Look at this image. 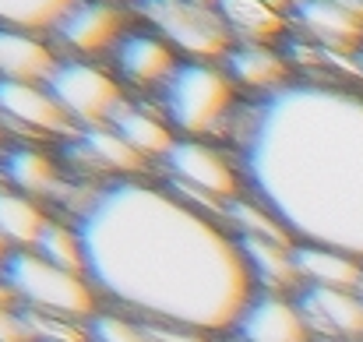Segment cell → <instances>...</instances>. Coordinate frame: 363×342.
Masks as SVG:
<instances>
[{"mask_svg": "<svg viewBox=\"0 0 363 342\" xmlns=\"http://www.w3.org/2000/svg\"><path fill=\"white\" fill-rule=\"evenodd\" d=\"M71 223L85 243V279L110 311L208 339L233 332L254 297L237 236L166 184L103 180Z\"/></svg>", "mask_w": 363, "mask_h": 342, "instance_id": "obj_1", "label": "cell"}, {"mask_svg": "<svg viewBox=\"0 0 363 342\" xmlns=\"http://www.w3.org/2000/svg\"><path fill=\"white\" fill-rule=\"evenodd\" d=\"M223 141H233L243 194L296 243L363 261V92L296 78L272 96L240 99Z\"/></svg>", "mask_w": 363, "mask_h": 342, "instance_id": "obj_2", "label": "cell"}, {"mask_svg": "<svg viewBox=\"0 0 363 342\" xmlns=\"http://www.w3.org/2000/svg\"><path fill=\"white\" fill-rule=\"evenodd\" d=\"M155 106L169 120L177 138H223L240 106V89L223 64L180 60L169 82L155 92Z\"/></svg>", "mask_w": 363, "mask_h": 342, "instance_id": "obj_3", "label": "cell"}, {"mask_svg": "<svg viewBox=\"0 0 363 342\" xmlns=\"http://www.w3.org/2000/svg\"><path fill=\"white\" fill-rule=\"evenodd\" d=\"M0 279L7 282L14 304L25 311L53 314L82 325H89L103 311L96 286L82 272H67L39 258L35 250H7L0 261Z\"/></svg>", "mask_w": 363, "mask_h": 342, "instance_id": "obj_4", "label": "cell"}, {"mask_svg": "<svg viewBox=\"0 0 363 342\" xmlns=\"http://www.w3.org/2000/svg\"><path fill=\"white\" fill-rule=\"evenodd\" d=\"M166 187L187 205L223 219L226 202L243 194V177L237 155L208 138H177V145L159 162Z\"/></svg>", "mask_w": 363, "mask_h": 342, "instance_id": "obj_5", "label": "cell"}, {"mask_svg": "<svg viewBox=\"0 0 363 342\" xmlns=\"http://www.w3.org/2000/svg\"><path fill=\"white\" fill-rule=\"evenodd\" d=\"M130 7L141 25L155 28L180 53V60L223 64L237 43L212 0H134Z\"/></svg>", "mask_w": 363, "mask_h": 342, "instance_id": "obj_6", "label": "cell"}, {"mask_svg": "<svg viewBox=\"0 0 363 342\" xmlns=\"http://www.w3.org/2000/svg\"><path fill=\"white\" fill-rule=\"evenodd\" d=\"M46 89L53 92V99L71 116L74 127L110 123V116L117 114L121 103L127 99L123 82L113 75V67H103V64L82 60V57H60Z\"/></svg>", "mask_w": 363, "mask_h": 342, "instance_id": "obj_7", "label": "cell"}, {"mask_svg": "<svg viewBox=\"0 0 363 342\" xmlns=\"http://www.w3.org/2000/svg\"><path fill=\"white\" fill-rule=\"evenodd\" d=\"M127 28H130V11L121 0H74L57 18L50 35L71 57L92 60V57L113 53Z\"/></svg>", "mask_w": 363, "mask_h": 342, "instance_id": "obj_8", "label": "cell"}, {"mask_svg": "<svg viewBox=\"0 0 363 342\" xmlns=\"http://www.w3.org/2000/svg\"><path fill=\"white\" fill-rule=\"evenodd\" d=\"M289 28L325 53H353L363 46V0H296Z\"/></svg>", "mask_w": 363, "mask_h": 342, "instance_id": "obj_9", "label": "cell"}, {"mask_svg": "<svg viewBox=\"0 0 363 342\" xmlns=\"http://www.w3.org/2000/svg\"><path fill=\"white\" fill-rule=\"evenodd\" d=\"M0 127L21 138H71L78 127L60 110L53 92L39 82H4L0 78Z\"/></svg>", "mask_w": 363, "mask_h": 342, "instance_id": "obj_10", "label": "cell"}, {"mask_svg": "<svg viewBox=\"0 0 363 342\" xmlns=\"http://www.w3.org/2000/svg\"><path fill=\"white\" fill-rule=\"evenodd\" d=\"M64 152H67V162L78 166L82 177L96 173L106 180H130V177H145V170L152 166L123 141L113 123L78 127L71 138H64Z\"/></svg>", "mask_w": 363, "mask_h": 342, "instance_id": "obj_11", "label": "cell"}, {"mask_svg": "<svg viewBox=\"0 0 363 342\" xmlns=\"http://www.w3.org/2000/svg\"><path fill=\"white\" fill-rule=\"evenodd\" d=\"M113 60V75L130 89H152L159 92L169 75L180 67V53L148 25H130L117 43V50L110 53Z\"/></svg>", "mask_w": 363, "mask_h": 342, "instance_id": "obj_12", "label": "cell"}, {"mask_svg": "<svg viewBox=\"0 0 363 342\" xmlns=\"http://www.w3.org/2000/svg\"><path fill=\"white\" fill-rule=\"evenodd\" d=\"M293 300L314 342H363V293L300 286Z\"/></svg>", "mask_w": 363, "mask_h": 342, "instance_id": "obj_13", "label": "cell"}, {"mask_svg": "<svg viewBox=\"0 0 363 342\" xmlns=\"http://www.w3.org/2000/svg\"><path fill=\"white\" fill-rule=\"evenodd\" d=\"M233 339L240 342H314L300 307L286 293H261L247 300L233 325Z\"/></svg>", "mask_w": 363, "mask_h": 342, "instance_id": "obj_14", "label": "cell"}, {"mask_svg": "<svg viewBox=\"0 0 363 342\" xmlns=\"http://www.w3.org/2000/svg\"><path fill=\"white\" fill-rule=\"evenodd\" d=\"M223 67L240 89V96L247 92V99L272 96L286 89L289 82H296L286 53L275 50L272 43H233L230 53L223 57Z\"/></svg>", "mask_w": 363, "mask_h": 342, "instance_id": "obj_15", "label": "cell"}, {"mask_svg": "<svg viewBox=\"0 0 363 342\" xmlns=\"http://www.w3.org/2000/svg\"><path fill=\"white\" fill-rule=\"evenodd\" d=\"M0 184L28 194V198H57L64 180L60 162L35 141H7L0 148Z\"/></svg>", "mask_w": 363, "mask_h": 342, "instance_id": "obj_16", "label": "cell"}, {"mask_svg": "<svg viewBox=\"0 0 363 342\" xmlns=\"http://www.w3.org/2000/svg\"><path fill=\"white\" fill-rule=\"evenodd\" d=\"M60 57L43 32L28 28H11L0 25V78L4 82H39L46 85L50 75L57 71Z\"/></svg>", "mask_w": 363, "mask_h": 342, "instance_id": "obj_17", "label": "cell"}, {"mask_svg": "<svg viewBox=\"0 0 363 342\" xmlns=\"http://www.w3.org/2000/svg\"><path fill=\"white\" fill-rule=\"evenodd\" d=\"M243 254V265L250 272L254 289L261 293H286L293 297L300 289V272H296V243L286 240H264V236H237Z\"/></svg>", "mask_w": 363, "mask_h": 342, "instance_id": "obj_18", "label": "cell"}, {"mask_svg": "<svg viewBox=\"0 0 363 342\" xmlns=\"http://www.w3.org/2000/svg\"><path fill=\"white\" fill-rule=\"evenodd\" d=\"M110 123L117 127V134L145 162H162L166 152L177 145V131L169 127L162 110L159 106H145L138 99H123L121 110L110 116Z\"/></svg>", "mask_w": 363, "mask_h": 342, "instance_id": "obj_19", "label": "cell"}, {"mask_svg": "<svg viewBox=\"0 0 363 342\" xmlns=\"http://www.w3.org/2000/svg\"><path fill=\"white\" fill-rule=\"evenodd\" d=\"M296 272L300 286H321V289H363V261L321 243H296Z\"/></svg>", "mask_w": 363, "mask_h": 342, "instance_id": "obj_20", "label": "cell"}, {"mask_svg": "<svg viewBox=\"0 0 363 342\" xmlns=\"http://www.w3.org/2000/svg\"><path fill=\"white\" fill-rule=\"evenodd\" d=\"M216 7L237 43H272L289 32V11L275 0H216Z\"/></svg>", "mask_w": 363, "mask_h": 342, "instance_id": "obj_21", "label": "cell"}, {"mask_svg": "<svg viewBox=\"0 0 363 342\" xmlns=\"http://www.w3.org/2000/svg\"><path fill=\"white\" fill-rule=\"evenodd\" d=\"M46 223H50V212L43 209L39 198H28L0 184V240L11 250H32Z\"/></svg>", "mask_w": 363, "mask_h": 342, "instance_id": "obj_22", "label": "cell"}, {"mask_svg": "<svg viewBox=\"0 0 363 342\" xmlns=\"http://www.w3.org/2000/svg\"><path fill=\"white\" fill-rule=\"evenodd\" d=\"M32 250L39 258L67 268V272H82L85 275V243H82V233H78V226L71 219H53L50 216V223L39 233Z\"/></svg>", "mask_w": 363, "mask_h": 342, "instance_id": "obj_23", "label": "cell"}, {"mask_svg": "<svg viewBox=\"0 0 363 342\" xmlns=\"http://www.w3.org/2000/svg\"><path fill=\"white\" fill-rule=\"evenodd\" d=\"M71 4L74 0H0V25L46 35Z\"/></svg>", "mask_w": 363, "mask_h": 342, "instance_id": "obj_24", "label": "cell"}, {"mask_svg": "<svg viewBox=\"0 0 363 342\" xmlns=\"http://www.w3.org/2000/svg\"><path fill=\"white\" fill-rule=\"evenodd\" d=\"M89 342H152L145 321L121 314V311H99L89 321Z\"/></svg>", "mask_w": 363, "mask_h": 342, "instance_id": "obj_25", "label": "cell"}, {"mask_svg": "<svg viewBox=\"0 0 363 342\" xmlns=\"http://www.w3.org/2000/svg\"><path fill=\"white\" fill-rule=\"evenodd\" d=\"M0 342H35L28 318L18 304H0Z\"/></svg>", "mask_w": 363, "mask_h": 342, "instance_id": "obj_26", "label": "cell"}, {"mask_svg": "<svg viewBox=\"0 0 363 342\" xmlns=\"http://www.w3.org/2000/svg\"><path fill=\"white\" fill-rule=\"evenodd\" d=\"M0 304H14V297H11V289H7L4 279H0Z\"/></svg>", "mask_w": 363, "mask_h": 342, "instance_id": "obj_27", "label": "cell"}, {"mask_svg": "<svg viewBox=\"0 0 363 342\" xmlns=\"http://www.w3.org/2000/svg\"><path fill=\"white\" fill-rule=\"evenodd\" d=\"M275 4H279V7H286V11H289V7H293V4H296V0H275Z\"/></svg>", "mask_w": 363, "mask_h": 342, "instance_id": "obj_28", "label": "cell"}, {"mask_svg": "<svg viewBox=\"0 0 363 342\" xmlns=\"http://www.w3.org/2000/svg\"><path fill=\"white\" fill-rule=\"evenodd\" d=\"M7 250H11V247H7V243L0 240V261H4V254H7Z\"/></svg>", "mask_w": 363, "mask_h": 342, "instance_id": "obj_29", "label": "cell"}, {"mask_svg": "<svg viewBox=\"0 0 363 342\" xmlns=\"http://www.w3.org/2000/svg\"><path fill=\"white\" fill-rule=\"evenodd\" d=\"M0 148H4V127H0Z\"/></svg>", "mask_w": 363, "mask_h": 342, "instance_id": "obj_30", "label": "cell"}, {"mask_svg": "<svg viewBox=\"0 0 363 342\" xmlns=\"http://www.w3.org/2000/svg\"><path fill=\"white\" fill-rule=\"evenodd\" d=\"M226 342H240V339H226Z\"/></svg>", "mask_w": 363, "mask_h": 342, "instance_id": "obj_31", "label": "cell"}, {"mask_svg": "<svg viewBox=\"0 0 363 342\" xmlns=\"http://www.w3.org/2000/svg\"><path fill=\"white\" fill-rule=\"evenodd\" d=\"M360 293H363V289H360Z\"/></svg>", "mask_w": 363, "mask_h": 342, "instance_id": "obj_32", "label": "cell"}]
</instances>
